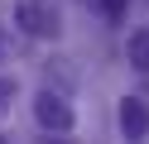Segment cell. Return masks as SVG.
<instances>
[{"label": "cell", "instance_id": "6da1fadb", "mask_svg": "<svg viewBox=\"0 0 149 144\" xmlns=\"http://www.w3.org/2000/svg\"><path fill=\"white\" fill-rule=\"evenodd\" d=\"M10 5H15V24L29 38H58L63 34V19L53 10V0H10Z\"/></svg>", "mask_w": 149, "mask_h": 144}, {"label": "cell", "instance_id": "7a4b0ae2", "mask_svg": "<svg viewBox=\"0 0 149 144\" xmlns=\"http://www.w3.org/2000/svg\"><path fill=\"white\" fill-rule=\"evenodd\" d=\"M34 120H39L43 130H53V134H72V125H77V115H72L68 96L48 86V91H39V96H34Z\"/></svg>", "mask_w": 149, "mask_h": 144}, {"label": "cell", "instance_id": "3957f363", "mask_svg": "<svg viewBox=\"0 0 149 144\" xmlns=\"http://www.w3.org/2000/svg\"><path fill=\"white\" fill-rule=\"evenodd\" d=\"M116 125H120L125 139H144V134H149V106H144V96H120Z\"/></svg>", "mask_w": 149, "mask_h": 144}, {"label": "cell", "instance_id": "277c9868", "mask_svg": "<svg viewBox=\"0 0 149 144\" xmlns=\"http://www.w3.org/2000/svg\"><path fill=\"white\" fill-rule=\"evenodd\" d=\"M125 58H130V67L149 72V29H135V34H130V43H125Z\"/></svg>", "mask_w": 149, "mask_h": 144}, {"label": "cell", "instance_id": "5b68a950", "mask_svg": "<svg viewBox=\"0 0 149 144\" xmlns=\"http://www.w3.org/2000/svg\"><path fill=\"white\" fill-rule=\"evenodd\" d=\"M96 5H101V10H106V15H111V19H120V15H125V0H96Z\"/></svg>", "mask_w": 149, "mask_h": 144}, {"label": "cell", "instance_id": "8992f818", "mask_svg": "<svg viewBox=\"0 0 149 144\" xmlns=\"http://www.w3.org/2000/svg\"><path fill=\"white\" fill-rule=\"evenodd\" d=\"M10 96H15V82H10V77H0V111L10 106Z\"/></svg>", "mask_w": 149, "mask_h": 144}]
</instances>
